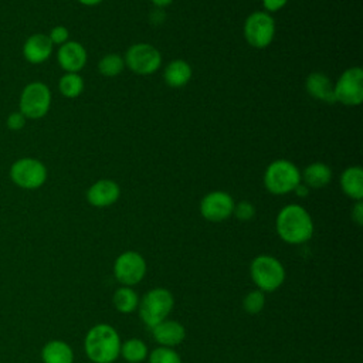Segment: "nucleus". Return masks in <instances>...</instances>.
Wrapping results in <instances>:
<instances>
[{
  "mask_svg": "<svg viewBox=\"0 0 363 363\" xmlns=\"http://www.w3.org/2000/svg\"><path fill=\"white\" fill-rule=\"evenodd\" d=\"M275 230L284 242L299 245L312 238L315 225L309 211L305 207L291 203L278 211L275 218Z\"/></svg>",
  "mask_w": 363,
  "mask_h": 363,
  "instance_id": "nucleus-1",
  "label": "nucleus"
},
{
  "mask_svg": "<svg viewBox=\"0 0 363 363\" xmlns=\"http://www.w3.org/2000/svg\"><path fill=\"white\" fill-rule=\"evenodd\" d=\"M121 336L109 323H96L84 337V352L92 363H113L119 357Z\"/></svg>",
  "mask_w": 363,
  "mask_h": 363,
  "instance_id": "nucleus-2",
  "label": "nucleus"
},
{
  "mask_svg": "<svg viewBox=\"0 0 363 363\" xmlns=\"http://www.w3.org/2000/svg\"><path fill=\"white\" fill-rule=\"evenodd\" d=\"M250 277L257 289L274 292L279 289L285 281V268L282 262L269 254H259L250 264Z\"/></svg>",
  "mask_w": 363,
  "mask_h": 363,
  "instance_id": "nucleus-3",
  "label": "nucleus"
},
{
  "mask_svg": "<svg viewBox=\"0 0 363 363\" xmlns=\"http://www.w3.org/2000/svg\"><path fill=\"white\" fill-rule=\"evenodd\" d=\"M174 306L173 294L167 288H152L139 298L138 312L142 322L150 329L167 319Z\"/></svg>",
  "mask_w": 363,
  "mask_h": 363,
  "instance_id": "nucleus-4",
  "label": "nucleus"
},
{
  "mask_svg": "<svg viewBox=\"0 0 363 363\" xmlns=\"http://www.w3.org/2000/svg\"><path fill=\"white\" fill-rule=\"evenodd\" d=\"M262 180L269 193L277 196L288 194L301 183V170L288 159H277L267 166Z\"/></svg>",
  "mask_w": 363,
  "mask_h": 363,
  "instance_id": "nucleus-5",
  "label": "nucleus"
},
{
  "mask_svg": "<svg viewBox=\"0 0 363 363\" xmlns=\"http://www.w3.org/2000/svg\"><path fill=\"white\" fill-rule=\"evenodd\" d=\"M51 89L45 82L33 81L28 82L18 98V111L27 119H41L44 118L51 108Z\"/></svg>",
  "mask_w": 363,
  "mask_h": 363,
  "instance_id": "nucleus-6",
  "label": "nucleus"
},
{
  "mask_svg": "<svg viewBox=\"0 0 363 363\" xmlns=\"http://www.w3.org/2000/svg\"><path fill=\"white\" fill-rule=\"evenodd\" d=\"M10 180L23 190H37L47 182V166L35 157H20L9 169Z\"/></svg>",
  "mask_w": 363,
  "mask_h": 363,
  "instance_id": "nucleus-7",
  "label": "nucleus"
},
{
  "mask_svg": "<svg viewBox=\"0 0 363 363\" xmlns=\"http://www.w3.org/2000/svg\"><path fill=\"white\" fill-rule=\"evenodd\" d=\"M244 38L254 48H267L275 37V20L267 11H252L244 21Z\"/></svg>",
  "mask_w": 363,
  "mask_h": 363,
  "instance_id": "nucleus-8",
  "label": "nucleus"
},
{
  "mask_svg": "<svg viewBox=\"0 0 363 363\" xmlns=\"http://www.w3.org/2000/svg\"><path fill=\"white\" fill-rule=\"evenodd\" d=\"M125 67L138 75H152L162 65L160 51L147 43L132 44L123 57Z\"/></svg>",
  "mask_w": 363,
  "mask_h": 363,
  "instance_id": "nucleus-9",
  "label": "nucleus"
},
{
  "mask_svg": "<svg viewBox=\"0 0 363 363\" xmlns=\"http://www.w3.org/2000/svg\"><path fill=\"white\" fill-rule=\"evenodd\" d=\"M147 264L142 254L133 250L121 252L113 261V277L123 286L138 285L146 275Z\"/></svg>",
  "mask_w": 363,
  "mask_h": 363,
  "instance_id": "nucleus-10",
  "label": "nucleus"
},
{
  "mask_svg": "<svg viewBox=\"0 0 363 363\" xmlns=\"http://www.w3.org/2000/svg\"><path fill=\"white\" fill-rule=\"evenodd\" d=\"M335 102L346 106H357L363 101V69L350 67L345 69L336 82H333Z\"/></svg>",
  "mask_w": 363,
  "mask_h": 363,
  "instance_id": "nucleus-11",
  "label": "nucleus"
},
{
  "mask_svg": "<svg viewBox=\"0 0 363 363\" xmlns=\"http://www.w3.org/2000/svg\"><path fill=\"white\" fill-rule=\"evenodd\" d=\"M234 199L224 190H213L200 200V214L210 223H221L233 216Z\"/></svg>",
  "mask_w": 363,
  "mask_h": 363,
  "instance_id": "nucleus-12",
  "label": "nucleus"
},
{
  "mask_svg": "<svg viewBox=\"0 0 363 363\" xmlns=\"http://www.w3.org/2000/svg\"><path fill=\"white\" fill-rule=\"evenodd\" d=\"M121 196L119 184L112 179H99L92 183L86 193V201L94 207H109L118 201Z\"/></svg>",
  "mask_w": 363,
  "mask_h": 363,
  "instance_id": "nucleus-13",
  "label": "nucleus"
},
{
  "mask_svg": "<svg viewBox=\"0 0 363 363\" xmlns=\"http://www.w3.org/2000/svg\"><path fill=\"white\" fill-rule=\"evenodd\" d=\"M88 60L85 47L74 40H68L57 50V62L65 72H79Z\"/></svg>",
  "mask_w": 363,
  "mask_h": 363,
  "instance_id": "nucleus-14",
  "label": "nucleus"
},
{
  "mask_svg": "<svg viewBox=\"0 0 363 363\" xmlns=\"http://www.w3.org/2000/svg\"><path fill=\"white\" fill-rule=\"evenodd\" d=\"M54 45L47 34L44 33H35L26 38L21 52L27 62L38 65L45 62L51 54H52Z\"/></svg>",
  "mask_w": 363,
  "mask_h": 363,
  "instance_id": "nucleus-15",
  "label": "nucleus"
},
{
  "mask_svg": "<svg viewBox=\"0 0 363 363\" xmlns=\"http://www.w3.org/2000/svg\"><path fill=\"white\" fill-rule=\"evenodd\" d=\"M152 336L159 346L174 347L186 337L184 326L173 319H164L152 328Z\"/></svg>",
  "mask_w": 363,
  "mask_h": 363,
  "instance_id": "nucleus-16",
  "label": "nucleus"
},
{
  "mask_svg": "<svg viewBox=\"0 0 363 363\" xmlns=\"http://www.w3.org/2000/svg\"><path fill=\"white\" fill-rule=\"evenodd\" d=\"M305 89L316 101H320L325 104L335 102L333 82L325 72H320V71L311 72L305 79Z\"/></svg>",
  "mask_w": 363,
  "mask_h": 363,
  "instance_id": "nucleus-17",
  "label": "nucleus"
},
{
  "mask_svg": "<svg viewBox=\"0 0 363 363\" xmlns=\"http://www.w3.org/2000/svg\"><path fill=\"white\" fill-rule=\"evenodd\" d=\"M191 77H193L191 65L182 58L170 61L163 71V79L166 85L176 89L186 86L190 82Z\"/></svg>",
  "mask_w": 363,
  "mask_h": 363,
  "instance_id": "nucleus-18",
  "label": "nucleus"
},
{
  "mask_svg": "<svg viewBox=\"0 0 363 363\" xmlns=\"http://www.w3.org/2000/svg\"><path fill=\"white\" fill-rule=\"evenodd\" d=\"M339 183L342 191L353 201L363 199V170L360 166L354 164L346 167L340 174Z\"/></svg>",
  "mask_w": 363,
  "mask_h": 363,
  "instance_id": "nucleus-19",
  "label": "nucleus"
},
{
  "mask_svg": "<svg viewBox=\"0 0 363 363\" xmlns=\"http://www.w3.org/2000/svg\"><path fill=\"white\" fill-rule=\"evenodd\" d=\"M332 180V170L323 162H312L301 172V182L308 189H323Z\"/></svg>",
  "mask_w": 363,
  "mask_h": 363,
  "instance_id": "nucleus-20",
  "label": "nucleus"
},
{
  "mask_svg": "<svg viewBox=\"0 0 363 363\" xmlns=\"http://www.w3.org/2000/svg\"><path fill=\"white\" fill-rule=\"evenodd\" d=\"M40 354L43 363H74L72 347L61 339L48 340L43 346Z\"/></svg>",
  "mask_w": 363,
  "mask_h": 363,
  "instance_id": "nucleus-21",
  "label": "nucleus"
},
{
  "mask_svg": "<svg viewBox=\"0 0 363 363\" xmlns=\"http://www.w3.org/2000/svg\"><path fill=\"white\" fill-rule=\"evenodd\" d=\"M112 303L118 312L132 313L138 309L139 295L133 289V286L119 285V288H116L112 295Z\"/></svg>",
  "mask_w": 363,
  "mask_h": 363,
  "instance_id": "nucleus-22",
  "label": "nucleus"
},
{
  "mask_svg": "<svg viewBox=\"0 0 363 363\" xmlns=\"http://www.w3.org/2000/svg\"><path fill=\"white\" fill-rule=\"evenodd\" d=\"M147 345L139 337H129L121 345L119 356L128 363H142L147 359Z\"/></svg>",
  "mask_w": 363,
  "mask_h": 363,
  "instance_id": "nucleus-23",
  "label": "nucleus"
},
{
  "mask_svg": "<svg viewBox=\"0 0 363 363\" xmlns=\"http://www.w3.org/2000/svg\"><path fill=\"white\" fill-rule=\"evenodd\" d=\"M58 91L64 98H78L84 91V79L78 72H65L58 81Z\"/></svg>",
  "mask_w": 363,
  "mask_h": 363,
  "instance_id": "nucleus-24",
  "label": "nucleus"
},
{
  "mask_svg": "<svg viewBox=\"0 0 363 363\" xmlns=\"http://www.w3.org/2000/svg\"><path fill=\"white\" fill-rule=\"evenodd\" d=\"M123 68H125L123 57L116 54V52L106 54L98 61L99 74L104 75V77H108V78L118 77L123 71Z\"/></svg>",
  "mask_w": 363,
  "mask_h": 363,
  "instance_id": "nucleus-25",
  "label": "nucleus"
},
{
  "mask_svg": "<svg viewBox=\"0 0 363 363\" xmlns=\"http://www.w3.org/2000/svg\"><path fill=\"white\" fill-rule=\"evenodd\" d=\"M265 306V294L259 289H252L247 292L242 298V309L250 315L259 313Z\"/></svg>",
  "mask_w": 363,
  "mask_h": 363,
  "instance_id": "nucleus-26",
  "label": "nucleus"
},
{
  "mask_svg": "<svg viewBox=\"0 0 363 363\" xmlns=\"http://www.w3.org/2000/svg\"><path fill=\"white\" fill-rule=\"evenodd\" d=\"M147 363H182L180 354L174 347L157 346L147 354Z\"/></svg>",
  "mask_w": 363,
  "mask_h": 363,
  "instance_id": "nucleus-27",
  "label": "nucleus"
},
{
  "mask_svg": "<svg viewBox=\"0 0 363 363\" xmlns=\"http://www.w3.org/2000/svg\"><path fill=\"white\" fill-rule=\"evenodd\" d=\"M233 216H235L240 221H250L255 216V206L248 200H241L234 204Z\"/></svg>",
  "mask_w": 363,
  "mask_h": 363,
  "instance_id": "nucleus-28",
  "label": "nucleus"
},
{
  "mask_svg": "<svg viewBox=\"0 0 363 363\" xmlns=\"http://www.w3.org/2000/svg\"><path fill=\"white\" fill-rule=\"evenodd\" d=\"M47 35L51 40L52 45H58V47L69 40L68 28L65 26H61V24L60 26H54Z\"/></svg>",
  "mask_w": 363,
  "mask_h": 363,
  "instance_id": "nucleus-29",
  "label": "nucleus"
},
{
  "mask_svg": "<svg viewBox=\"0 0 363 363\" xmlns=\"http://www.w3.org/2000/svg\"><path fill=\"white\" fill-rule=\"evenodd\" d=\"M27 123V118L20 112V111H14L10 112L6 118V126L11 130V132H18L21 130Z\"/></svg>",
  "mask_w": 363,
  "mask_h": 363,
  "instance_id": "nucleus-30",
  "label": "nucleus"
},
{
  "mask_svg": "<svg viewBox=\"0 0 363 363\" xmlns=\"http://www.w3.org/2000/svg\"><path fill=\"white\" fill-rule=\"evenodd\" d=\"M350 217L356 225L360 227L363 224V203H362V200L354 201L352 211H350Z\"/></svg>",
  "mask_w": 363,
  "mask_h": 363,
  "instance_id": "nucleus-31",
  "label": "nucleus"
},
{
  "mask_svg": "<svg viewBox=\"0 0 363 363\" xmlns=\"http://www.w3.org/2000/svg\"><path fill=\"white\" fill-rule=\"evenodd\" d=\"M262 6H264V11L267 13H275L279 11L281 9H284L288 3V0H261Z\"/></svg>",
  "mask_w": 363,
  "mask_h": 363,
  "instance_id": "nucleus-32",
  "label": "nucleus"
},
{
  "mask_svg": "<svg viewBox=\"0 0 363 363\" xmlns=\"http://www.w3.org/2000/svg\"><path fill=\"white\" fill-rule=\"evenodd\" d=\"M309 190L311 189H308L302 182L295 187V190L292 191V193H295L298 197H306L308 196V193H309Z\"/></svg>",
  "mask_w": 363,
  "mask_h": 363,
  "instance_id": "nucleus-33",
  "label": "nucleus"
},
{
  "mask_svg": "<svg viewBox=\"0 0 363 363\" xmlns=\"http://www.w3.org/2000/svg\"><path fill=\"white\" fill-rule=\"evenodd\" d=\"M150 3L156 7V9H164L167 6H170L173 3V0H150Z\"/></svg>",
  "mask_w": 363,
  "mask_h": 363,
  "instance_id": "nucleus-34",
  "label": "nucleus"
},
{
  "mask_svg": "<svg viewBox=\"0 0 363 363\" xmlns=\"http://www.w3.org/2000/svg\"><path fill=\"white\" fill-rule=\"evenodd\" d=\"M78 3H81L82 6H96L99 3H102L104 0H77Z\"/></svg>",
  "mask_w": 363,
  "mask_h": 363,
  "instance_id": "nucleus-35",
  "label": "nucleus"
}]
</instances>
